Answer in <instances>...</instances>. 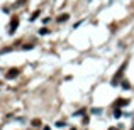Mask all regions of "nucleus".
I'll return each mask as SVG.
<instances>
[{"label":"nucleus","mask_w":134,"mask_h":130,"mask_svg":"<svg viewBox=\"0 0 134 130\" xmlns=\"http://www.w3.org/2000/svg\"><path fill=\"white\" fill-rule=\"evenodd\" d=\"M126 66H127V63H124V64L121 66V68H119V71L115 73V76L114 78H112V85H119V79H121V76H122V73H124V69H126Z\"/></svg>","instance_id":"f257e3e1"},{"label":"nucleus","mask_w":134,"mask_h":130,"mask_svg":"<svg viewBox=\"0 0 134 130\" xmlns=\"http://www.w3.org/2000/svg\"><path fill=\"white\" fill-rule=\"evenodd\" d=\"M17 27H19V17H12V20H10V34H14L17 30Z\"/></svg>","instance_id":"f03ea898"},{"label":"nucleus","mask_w":134,"mask_h":130,"mask_svg":"<svg viewBox=\"0 0 134 130\" xmlns=\"http://www.w3.org/2000/svg\"><path fill=\"white\" fill-rule=\"evenodd\" d=\"M19 69H17V68H14V69H10V71L9 73H7V78H9V79H14V78H15V76H19Z\"/></svg>","instance_id":"7ed1b4c3"},{"label":"nucleus","mask_w":134,"mask_h":130,"mask_svg":"<svg viewBox=\"0 0 134 130\" xmlns=\"http://www.w3.org/2000/svg\"><path fill=\"white\" fill-rule=\"evenodd\" d=\"M129 100H117L115 101V107H124V105H127Z\"/></svg>","instance_id":"20e7f679"},{"label":"nucleus","mask_w":134,"mask_h":130,"mask_svg":"<svg viewBox=\"0 0 134 130\" xmlns=\"http://www.w3.org/2000/svg\"><path fill=\"white\" fill-rule=\"evenodd\" d=\"M68 17H70L68 14H61V15L58 17V22H65V20H68Z\"/></svg>","instance_id":"39448f33"},{"label":"nucleus","mask_w":134,"mask_h":130,"mask_svg":"<svg viewBox=\"0 0 134 130\" xmlns=\"http://www.w3.org/2000/svg\"><path fill=\"white\" fill-rule=\"evenodd\" d=\"M32 125H34V127H39V125H41V120H37V118H36V120H32Z\"/></svg>","instance_id":"423d86ee"},{"label":"nucleus","mask_w":134,"mask_h":130,"mask_svg":"<svg viewBox=\"0 0 134 130\" xmlns=\"http://www.w3.org/2000/svg\"><path fill=\"white\" fill-rule=\"evenodd\" d=\"M39 34H41V36H44V34H49V30L48 29H39Z\"/></svg>","instance_id":"0eeeda50"},{"label":"nucleus","mask_w":134,"mask_h":130,"mask_svg":"<svg viewBox=\"0 0 134 130\" xmlns=\"http://www.w3.org/2000/svg\"><path fill=\"white\" fill-rule=\"evenodd\" d=\"M37 15H39V10H36V12L32 14V17H31V20H34V19H36V17H37Z\"/></svg>","instance_id":"6e6552de"},{"label":"nucleus","mask_w":134,"mask_h":130,"mask_svg":"<svg viewBox=\"0 0 134 130\" xmlns=\"http://www.w3.org/2000/svg\"><path fill=\"white\" fill-rule=\"evenodd\" d=\"M24 3H26V0H17V3H15V5L19 7V5H24Z\"/></svg>","instance_id":"1a4fd4ad"},{"label":"nucleus","mask_w":134,"mask_h":130,"mask_svg":"<svg viewBox=\"0 0 134 130\" xmlns=\"http://www.w3.org/2000/svg\"><path fill=\"white\" fill-rule=\"evenodd\" d=\"M114 115H115V118H119V117H121V110H115Z\"/></svg>","instance_id":"9d476101"},{"label":"nucleus","mask_w":134,"mask_h":130,"mask_svg":"<svg viewBox=\"0 0 134 130\" xmlns=\"http://www.w3.org/2000/svg\"><path fill=\"white\" fill-rule=\"evenodd\" d=\"M109 130H119V128H115V127H112V128H109Z\"/></svg>","instance_id":"9b49d317"},{"label":"nucleus","mask_w":134,"mask_h":130,"mask_svg":"<svg viewBox=\"0 0 134 130\" xmlns=\"http://www.w3.org/2000/svg\"><path fill=\"white\" fill-rule=\"evenodd\" d=\"M43 130H51V128H49V127H44V128H43Z\"/></svg>","instance_id":"f8f14e48"}]
</instances>
